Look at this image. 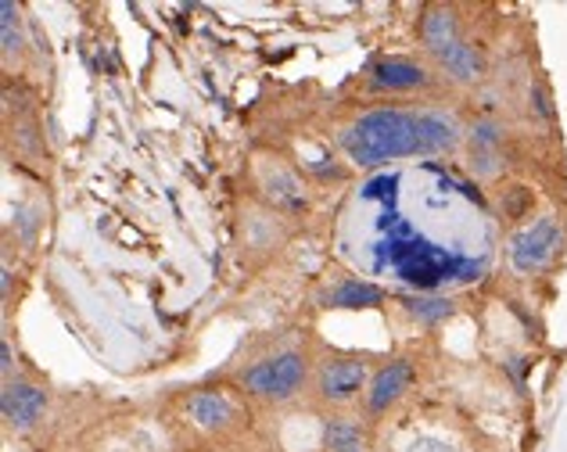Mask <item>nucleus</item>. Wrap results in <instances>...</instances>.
Segmentation results:
<instances>
[{"label":"nucleus","instance_id":"obj_7","mask_svg":"<svg viewBox=\"0 0 567 452\" xmlns=\"http://www.w3.org/2000/svg\"><path fill=\"white\" fill-rule=\"evenodd\" d=\"M442 83V72L424 54H381L363 69V94L381 97L388 104L435 97Z\"/></svg>","mask_w":567,"mask_h":452},{"label":"nucleus","instance_id":"obj_8","mask_svg":"<svg viewBox=\"0 0 567 452\" xmlns=\"http://www.w3.org/2000/svg\"><path fill=\"white\" fill-rule=\"evenodd\" d=\"M295 234V223L277 216L274 208L259 205L256 198H248L237 205V219H234V248L241 255V263L248 266H262L270 263L274 255L288 248V240Z\"/></svg>","mask_w":567,"mask_h":452},{"label":"nucleus","instance_id":"obj_12","mask_svg":"<svg viewBox=\"0 0 567 452\" xmlns=\"http://www.w3.org/2000/svg\"><path fill=\"white\" fill-rule=\"evenodd\" d=\"M388 301H392V291L355 274H341L334 280H327L317 291V306L334 309V312H367V309L388 306Z\"/></svg>","mask_w":567,"mask_h":452},{"label":"nucleus","instance_id":"obj_1","mask_svg":"<svg viewBox=\"0 0 567 452\" xmlns=\"http://www.w3.org/2000/svg\"><path fill=\"white\" fill-rule=\"evenodd\" d=\"M334 141L355 170H378L402 158L456 155L467 144V126L442 104H370L338 126Z\"/></svg>","mask_w":567,"mask_h":452},{"label":"nucleus","instance_id":"obj_11","mask_svg":"<svg viewBox=\"0 0 567 452\" xmlns=\"http://www.w3.org/2000/svg\"><path fill=\"white\" fill-rule=\"evenodd\" d=\"M51 410V391L43 388L37 377L19 373L14 381L0 384V420H4V431L22 439V434H33Z\"/></svg>","mask_w":567,"mask_h":452},{"label":"nucleus","instance_id":"obj_13","mask_svg":"<svg viewBox=\"0 0 567 452\" xmlns=\"http://www.w3.org/2000/svg\"><path fill=\"white\" fill-rule=\"evenodd\" d=\"M503 144L506 126L499 119L482 115L467 126V165L477 179H496L503 173Z\"/></svg>","mask_w":567,"mask_h":452},{"label":"nucleus","instance_id":"obj_6","mask_svg":"<svg viewBox=\"0 0 567 452\" xmlns=\"http://www.w3.org/2000/svg\"><path fill=\"white\" fill-rule=\"evenodd\" d=\"M374 359L349 349H320L317 367H312L309 399L323 413H352L363 405Z\"/></svg>","mask_w":567,"mask_h":452},{"label":"nucleus","instance_id":"obj_4","mask_svg":"<svg viewBox=\"0 0 567 452\" xmlns=\"http://www.w3.org/2000/svg\"><path fill=\"white\" fill-rule=\"evenodd\" d=\"M416 43L421 54L442 72L445 83L477 86L485 80L488 62L477 43H471L460 29V14L453 4H427L416 14Z\"/></svg>","mask_w":567,"mask_h":452},{"label":"nucleus","instance_id":"obj_5","mask_svg":"<svg viewBox=\"0 0 567 452\" xmlns=\"http://www.w3.org/2000/svg\"><path fill=\"white\" fill-rule=\"evenodd\" d=\"M248 198H256L259 205L274 208L284 219H306L317 205V187L312 179L298 170V162L277 151H259L248 162Z\"/></svg>","mask_w":567,"mask_h":452},{"label":"nucleus","instance_id":"obj_15","mask_svg":"<svg viewBox=\"0 0 567 452\" xmlns=\"http://www.w3.org/2000/svg\"><path fill=\"white\" fill-rule=\"evenodd\" d=\"M395 309L406 316L413 327L421 330H435L442 323H450L456 316V301L445 295H431V291H410V295H392Z\"/></svg>","mask_w":567,"mask_h":452},{"label":"nucleus","instance_id":"obj_2","mask_svg":"<svg viewBox=\"0 0 567 452\" xmlns=\"http://www.w3.org/2000/svg\"><path fill=\"white\" fill-rule=\"evenodd\" d=\"M317 352L306 341H277L259 356L245 359L227 373V384L256 405V410H288L309 396Z\"/></svg>","mask_w":567,"mask_h":452},{"label":"nucleus","instance_id":"obj_14","mask_svg":"<svg viewBox=\"0 0 567 452\" xmlns=\"http://www.w3.org/2000/svg\"><path fill=\"white\" fill-rule=\"evenodd\" d=\"M370 420L360 413H323L320 420V452H374Z\"/></svg>","mask_w":567,"mask_h":452},{"label":"nucleus","instance_id":"obj_9","mask_svg":"<svg viewBox=\"0 0 567 452\" xmlns=\"http://www.w3.org/2000/svg\"><path fill=\"white\" fill-rule=\"evenodd\" d=\"M416 384H421V356H416V352L384 356L381 363H374V373H370L360 417L370 420V424L388 420L402 402L413 396Z\"/></svg>","mask_w":567,"mask_h":452},{"label":"nucleus","instance_id":"obj_10","mask_svg":"<svg viewBox=\"0 0 567 452\" xmlns=\"http://www.w3.org/2000/svg\"><path fill=\"white\" fill-rule=\"evenodd\" d=\"M564 240V219L557 213H543L511 234V240H506V263H511L517 277H539L557 263Z\"/></svg>","mask_w":567,"mask_h":452},{"label":"nucleus","instance_id":"obj_16","mask_svg":"<svg viewBox=\"0 0 567 452\" xmlns=\"http://www.w3.org/2000/svg\"><path fill=\"white\" fill-rule=\"evenodd\" d=\"M29 51V33H25V11L14 0L0 4V58H4V69H19L22 58Z\"/></svg>","mask_w":567,"mask_h":452},{"label":"nucleus","instance_id":"obj_17","mask_svg":"<svg viewBox=\"0 0 567 452\" xmlns=\"http://www.w3.org/2000/svg\"><path fill=\"white\" fill-rule=\"evenodd\" d=\"M22 370L14 363V352H11V338H0V384L4 381H14Z\"/></svg>","mask_w":567,"mask_h":452},{"label":"nucleus","instance_id":"obj_3","mask_svg":"<svg viewBox=\"0 0 567 452\" xmlns=\"http://www.w3.org/2000/svg\"><path fill=\"white\" fill-rule=\"evenodd\" d=\"M251 405L227 381L187 388L173 399V420L187 439L202 445H227L251 428Z\"/></svg>","mask_w":567,"mask_h":452}]
</instances>
